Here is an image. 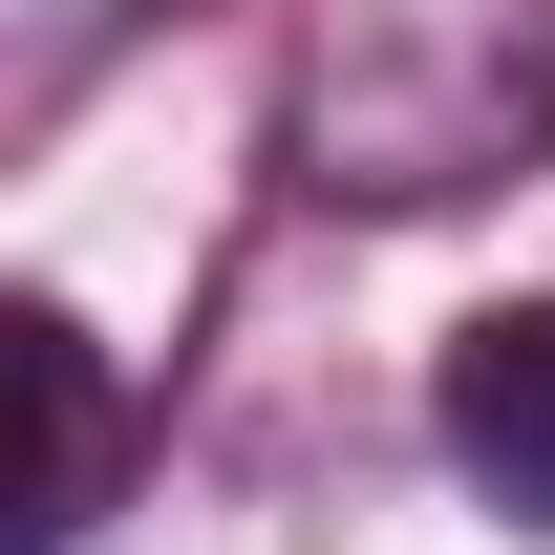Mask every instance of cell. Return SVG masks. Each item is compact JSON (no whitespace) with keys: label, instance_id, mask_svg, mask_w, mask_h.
<instances>
[{"label":"cell","instance_id":"6da1fadb","mask_svg":"<svg viewBox=\"0 0 555 555\" xmlns=\"http://www.w3.org/2000/svg\"><path fill=\"white\" fill-rule=\"evenodd\" d=\"M555 150V0H299L278 171L321 214H470Z\"/></svg>","mask_w":555,"mask_h":555},{"label":"cell","instance_id":"7a4b0ae2","mask_svg":"<svg viewBox=\"0 0 555 555\" xmlns=\"http://www.w3.org/2000/svg\"><path fill=\"white\" fill-rule=\"evenodd\" d=\"M0 385H22V491H0V513H22V555H65L86 513H107V470H129L107 343H86L65 299H22V321H0Z\"/></svg>","mask_w":555,"mask_h":555},{"label":"cell","instance_id":"3957f363","mask_svg":"<svg viewBox=\"0 0 555 555\" xmlns=\"http://www.w3.org/2000/svg\"><path fill=\"white\" fill-rule=\"evenodd\" d=\"M427 427H449V470L513 534H555V299H491L470 343H449V385H427Z\"/></svg>","mask_w":555,"mask_h":555}]
</instances>
